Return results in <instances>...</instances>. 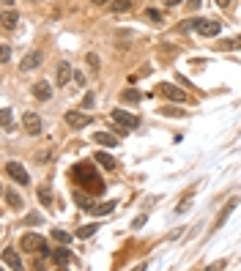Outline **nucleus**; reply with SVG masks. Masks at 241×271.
<instances>
[{"label": "nucleus", "mask_w": 241, "mask_h": 271, "mask_svg": "<svg viewBox=\"0 0 241 271\" xmlns=\"http://www.w3.org/2000/svg\"><path fill=\"white\" fill-rule=\"evenodd\" d=\"M52 238H55L58 244H69L71 241V236L69 233H63V230H52Z\"/></svg>", "instance_id": "nucleus-21"}, {"label": "nucleus", "mask_w": 241, "mask_h": 271, "mask_svg": "<svg viewBox=\"0 0 241 271\" xmlns=\"http://www.w3.org/2000/svg\"><path fill=\"white\" fill-rule=\"evenodd\" d=\"M71 77H74V71H71V63L63 61L61 66H58V85H69Z\"/></svg>", "instance_id": "nucleus-12"}, {"label": "nucleus", "mask_w": 241, "mask_h": 271, "mask_svg": "<svg viewBox=\"0 0 241 271\" xmlns=\"http://www.w3.org/2000/svg\"><path fill=\"white\" fill-rule=\"evenodd\" d=\"M33 93H36V99H42V102L52 99V88H49V83H44V80L33 85Z\"/></svg>", "instance_id": "nucleus-13"}, {"label": "nucleus", "mask_w": 241, "mask_h": 271, "mask_svg": "<svg viewBox=\"0 0 241 271\" xmlns=\"http://www.w3.org/2000/svg\"><path fill=\"white\" fill-rule=\"evenodd\" d=\"M3 129H11V110L3 107Z\"/></svg>", "instance_id": "nucleus-26"}, {"label": "nucleus", "mask_w": 241, "mask_h": 271, "mask_svg": "<svg viewBox=\"0 0 241 271\" xmlns=\"http://www.w3.org/2000/svg\"><path fill=\"white\" fill-rule=\"evenodd\" d=\"M189 6H192V8H197V6H200V0H189Z\"/></svg>", "instance_id": "nucleus-36"}, {"label": "nucleus", "mask_w": 241, "mask_h": 271, "mask_svg": "<svg viewBox=\"0 0 241 271\" xmlns=\"http://www.w3.org/2000/svg\"><path fill=\"white\" fill-rule=\"evenodd\" d=\"M3 263L8 266V269H22V260H20V255H17L11 247H6L3 250Z\"/></svg>", "instance_id": "nucleus-9"}, {"label": "nucleus", "mask_w": 241, "mask_h": 271, "mask_svg": "<svg viewBox=\"0 0 241 271\" xmlns=\"http://www.w3.org/2000/svg\"><path fill=\"white\" fill-rule=\"evenodd\" d=\"M131 8V0H110V11L121 14V11H129Z\"/></svg>", "instance_id": "nucleus-19"}, {"label": "nucleus", "mask_w": 241, "mask_h": 271, "mask_svg": "<svg viewBox=\"0 0 241 271\" xmlns=\"http://www.w3.org/2000/svg\"><path fill=\"white\" fill-rule=\"evenodd\" d=\"M93 140H96L99 146H107V148H118V137L110 132H96L93 134Z\"/></svg>", "instance_id": "nucleus-11"}, {"label": "nucleus", "mask_w": 241, "mask_h": 271, "mask_svg": "<svg viewBox=\"0 0 241 271\" xmlns=\"http://www.w3.org/2000/svg\"><path fill=\"white\" fill-rule=\"evenodd\" d=\"M96 162L104 167V170H115V159H112L110 153H104V151H99L96 153Z\"/></svg>", "instance_id": "nucleus-18"}, {"label": "nucleus", "mask_w": 241, "mask_h": 271, "mask_svg": "<svg viewBox=\"0 0 241 271\" xmlns=\"http://www.w3.org/2000/svg\"><path fill=\"white\" fill-rule=\"evenodd\" d=\"M165 3H167V6H178L181 0H165Z\"/></svg>", "instance_id": "nucleus-35"}, {"label": "nucleus", "mask_w": 241, "mask_h": 271, "mask_svg": "<svg viewBox=\"0 0 241 271\" xmlns=\"http://www.w3.org/2000/svg\"><path fill=\"white\" fill-rule=\"evenodd\" d=\"M14 6V0H3V8H11Z\"/></svg>", "instance_id": "nucleus-34"}, {"label": "nucleus", "mask_w": 241, "mask_h": 271, "mask_svg": "<svg viewBox=\"0 0 241 271\" xmlns=\"http://www.w3.org/2000/svg\"><path fill=\"white\" fill-rule=\"evenodd\" d=\"M6 200L11 208H22V197L17 195V192H11V189H6Z\"/></svg>", "instance_id": "nucleus-20"}, {"label": "nucleus", "mask_w": 241, "mask_h": 271, "mask_svg": "<svg viewBox=\"0 0 241 271\" xmlns=\"http://www.w3.org/2000/svg\"><path fill=\"white\" fill-rule=\"evenodd\" d=\"M112 208H115V203H99V206H90V214L93 216H104V214H112Z\"/></svg>", "instance_id": "nucleus-16"}, {"label": "nucleus", "mask_w": 241, "mask_h": 271, "mask_svg": "<svg viewBox=\"0 0 241 271\" xmlns=\"http://www.w3.org/2000/svg\"><path fill=\"white\" fill-rule=\"evenodd\" d=\"M225 49H241V36H236V39H230V42L222 44Z\"/></svg>", "instance_id": "nucleus-23"}, {"label": "nucleus", "mask_w": 241, "mask_h": 271, "mask_svg": "<svg viewBox=\"0 0 241 271\" xmlns=\"http://www.w3.org/2000/svg\"><path fill=\"white\" fill-rule=\"evenodd\" d=\"M39 63H42V49H33V52H28V55L22 58L20 69L22 71H33V69H39Z\"/></svg>", "instance_id": "nucleus-6"}, {"label": "nucleus", "mask_w": 241, "mask_h": 271, "mask_svg": "<svg viewBox=\"0 0 241 271\" xmlns=\"http://www.w3.org/2000/svg\"><path fill=\"white\" fill-rule=\"evenodd\" d=\"M162 93H165L167 99H170V102H186V93L181 88H175V85H170V83H162Z\"/></svg>", "instance_id": "nucleus-8"}, {"label": "nucleus", "mask_w": 241, "mask_h": 271, "mask_svg": "<svg viewBox=\"0 0 241 271\" xmlns=\"http://www.w3.org/2000/svg\"><path fill=\"white\" fill-rule=\"evenodd\" d=\"M22 126H25L28 134H42V118H39L36 112H25V115H22Z\"/></svg>", "instance_id": "nucleus-5"}, {"label": "nucleus", "mask_w": 241, "mask_h": 271, "mask_svg": "<svg viewBox=\"0 0 241 271\" xmlns=\"http://www.w3.org/2000/svg\"><path fill=\"white\" fill-rule=\"evenodd\" d=\"M6 173L11 175V178L20 184V187H28L30 184V175H28V170L20 165V162H6Z\"/></svg>", "instance_id": "nucleus-1"}, {"label": "nucleus", "mask_w": 241, "mask_h": 271, "mask_svg": "<svg viewBox=\"0 0 241 271\" xmlns=\"http://www.w3.org/2000/svg\"><path fill=\"white\" fill-rule=\"evenodd\" d=\"M162 112H165V115H178V118H181V115H184V112H181V110H170V107H165V110H162Z\"/></svg>", "instance_id": "nucleus-31"}, {"label": "nucleus", "mask_w": 241, "mask_h": 271, "mask_svg": "<svg viewBox=\"0 0 241 271\" xmlns=\"http://www.w3.org/2000/svg\"><path fill=\"white\" fill-rule=\"evenodd\" d=\"M66 124H69L71 129H85V126H90V115H88V112L69 110V112H66Z\"/></svg>", "instance_id": "nucleus-4"}, {"label": "nucleus", "mask_w": 241, "mask_h": 271, "mask_svg": "<svg viewBox=\"0 0 241 271\" xmlns=\"http://www.w3.org/2000/svg\"><path fill=\"white\" fill-rule=\"evenodd\" d=\"M90 3H96V6H102V3H107V0H90Z\"/></svg>", "instance_id": "nucleus-37"}, {"label": "nucleus", "mask_w": 241, "mask_h": 271, "mask_svg": "<svg viewBox=\"0 0 241 271\" xmlns=\"http://www.w3.org/2000/svg\"><path fill=\"white\" fill-rule=\"evenodd\" d=\"M145 20H151V22H162V14H159L156 8H148V11H145Z\"/></svg>", "instance_id": "nucleus-24"}, {"label": "nucleus", "mask_w": 241, "mask_h": 271, "mask_svg": "<svg viewBox=\"0 0 241 271\" xmlns=\"http://www.w3.org/2000/svg\"><path fill=\"white\" fill-rule=\"evenodd\" d=\"M140 99V93L134 88H129V90H124V102H137Z\"/></svg>", "instance_id": "nucleus-25"}, {"label": "nucleus", "mask_w": 241, "mask_h": 271, "mask_svg": "<svg viewBox=\"0 0 241 271\" xmlns=\"http://www.w3.org/2000/svg\"><path fill=\"white\" fill-rule=\"evenodd\" d=\"M217 6H222V8H227V6H230V0H217Z\"/></svg>", "instance_id": "nucleus-33"}, {"label": "nucleus", "mask_w": 241, "mask_h": 271, "mask_svg": "<svg viewBox=\"0 0 241 271\" xmlns=\"http://www.w3.org/2000/svg\"><path fill=\"white\" fill-rule=\"evenodd\" d=\"M112 121H115L118 126H126V129H137L140 126L137 115H131V112H126V110H112Z\"/></svg>", "instance_id": "nucleus-2"}, {"label": "nucleus", "mask_w": 241, "mask_h": 271, "mask_svg": "<svg viewBox=\"0 0 241 271\" xmlns=\"http://www.w3.org/2000/svg\"><path fill=\"white\" fill-rule=\"evenodd\" d=\"M17 25H20V14H17V11H11V8H6V14H3V28L14 30Z\"/></svg>", "instance_id": "nucleus-14"}, {"label": "nucleus", "mask_w": 241, "mask_h": 271, "mask_svg": "<svg viewBox=\"0 0 241 271\" xmlns=\"http://www.w3.org/2000/svg\"><path fill=\"white\" fill-rule=\"evenodd\" d=\"M236 206H239V200H236V197H233V200H230V203H227V206H225V208L219 211V216H217V222H214V230H217V228H222V225L227 222V216L233 214V208H236Z\"/></svg>", "instance_id": "nucleus-10"}, {"label": "nucleus", "mask_w": 241, "mask_h": 271, "mask_svg": "<svg viewBox=\"0 0 241 271\" xmlns=\"http://www.w3.org/2000/svg\"><path fill=\"white\" fill-rule=\"evenodd\" d=\"M52 260H55L58 266H66V263L71 260V252L66 250V244H63L61 250H55V252H52Z\"/></svg>", "instance_id": "nucleus-15"}, {"label": "nucleus", "mask_w": 241, "mask_h": 271, "mask_svg": "<svg viewBox=\"0 0 241 271\" xmlns=\"http://www.w3.org/2000/svg\"><path fill=\"white\" fill-rule=\"evenodd\" d=\"M20 247L25 252H42L44 250V238L36 236V233H25V236H22V241H20Z\"/></svg>", "instance_id": "nucleus-3"}, {"label": "nucleus", "mask_w": 241, "mask_h": 271, "mask_svg": "<svg viewBox=\"0 0 241 271\" xmlns=\"http://www.w3.org/2000/svg\"><path fill=\"white\" fill-rule=\"evenodd\" d=\"M225 266H227V263H225V260H219V263H211V266H208V269H206V271H217V269H225Z\"/></svg>", "instance_id": "nucleus-30"}, {"label": "nucleus", "mask_w": 241, "mask_h": 271, "mask_svg": "<svg viewBox=\"0 0 241 271\" xmlns=\"http://www.w3.org/2000/svg\"><path fill=\"white\" fill-rule=\"evenodd\" d=\"M39 197L44 200V206H49V192H47V189H44V192H39Z\"/></svg>", "instance_id": "nucleus-32"}, {"label": "nucleus", "mask_w": 241, "mask_h": 271, "mask_svg": "<svg viewBox=\"0 0 241 271\" xmlns=\"http://www.w3.org/2000/svg\"><path fill=\"white\" fill-rule=\"evenodd\" d=\"M25 225H42V216H39V214H28V216H25Z\"/></svg>", "instance_id": "nucleus-28"}, {"label": "nucleus", "mask_w": 241, "mask_h": 271, "mask_svg": "<svg viewBox=\"0 0 241 271\" xmlns=\"http://www.w3.org/2000/svg\"><path fill=\"white\" fill-rule=\"evenodd\" d=\"M8 58H11V49H8V47H3V49H0V61H3V63H8Z\"/></svg>", "instance_id": "nucleus-29"}, {"label": "nucleus", "mask_w": 241, "mask_h": 271, "mask_svg": "<svg viewBox=\"0 0 241 271\" xmlns=\"http://www.w3.org/2000/svg\"><path fill=\"white\" fill-rule=\"evenodd\" d=\"M99 228H102V225H83V228L77 230V238H83V241H85V238L96 236V233H99Z\"/></svg>", "instance_id": "nucleus-17"}, {"label": "nucleus", "mask_w": 241, "mask_h": 271, "mask_svg": "<svg viewBox=\"0 0 241 271\" xmlns=\"http://www.w3.org/2000/svg\"><path fill=\"white\" fill-rule=\"evenodd\" d=\"M222 30V25L217 20H200L197 22V33L200 36H217Z\"/></svg>", "instance_id": "nucleus-7"}, {"label": "nucleus", "mask_w": 241, "mask_h": 271, "mask_svg": "<svg viewBox=\"0 0 241 271\" xmlns=\"http://www.w3.org/2000/svg\"><path fill=\"white\" fill-rule=\"evenodd\" d=\"M88 63H90V69H93V71H99V69H102V63H99V55H93V52L88 55Z\"/></svg>", "instance_id": "nucleus-27"}, {"label": "nucleus", "mask_w": 241, "mask_h": 271, "mask_svg": "<svg viewBox=\"0 0 241 271\" xmlns=\"http://www.w3.org/2000/svg\"><path fill=\"white\" fill-rule=\"evenodd\" d=\"M192 197H195V195L189 192V195H186V200H181V203H178V208H175V214H184V211L189 208V206H192Z\"/></svg>", "instance_id": "nucleus-22"}]
</instances>
